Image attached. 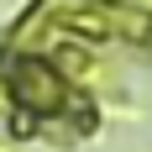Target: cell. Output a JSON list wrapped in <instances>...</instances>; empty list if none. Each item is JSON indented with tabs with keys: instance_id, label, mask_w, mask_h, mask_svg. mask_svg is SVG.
<instances>
[{
	"instance_id": "1",
	"label": "cell",
	"mask_w": 152,
	"mask_h": 152,
	"mask_svg": "<svg viewBox=\"0 0 152 152\" xmlns=\"http://www.w3.org/2000/svg\"><path fill=\"white\" fill-rule=\"evenodd\" d=\"M16 100L31 105V110H58L63 105V84L42 63H26V68H16Z\"/></svg>"
}]
</instances>
